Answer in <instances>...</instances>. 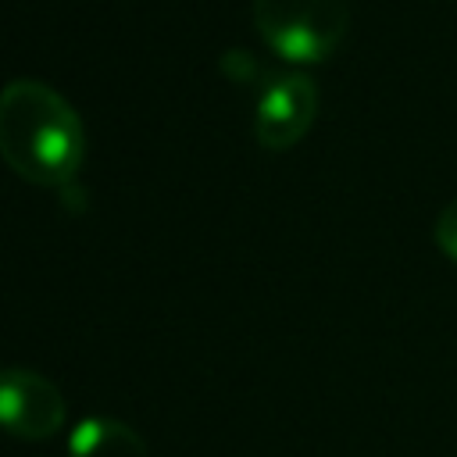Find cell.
I'll return each instance as SVG.
<instances>
[{
	"label": "cell",
	"mask_w": 457,
	"mask_h": 457,
	"mask_svg": "<svg viewBox=\"0 0 457 457\" xmlns=\"http://www.w3.org/2000/svg\"><path fill=\"white\" fill-rule=\"evenodd\" d=\"M218 64H221V71H225L228 79H236V82H253V79L261 75V64H257L253 54H246V50H225Z\"/></svg>",
	"instance_id": "7"
},
{
	"label": "cell",
	"mask_w": 457,
	"mask_h": 457,
	"mask_svg": "<svg viewBox=\"0 0 457 457\" xmlns=\"http://www.w3.org/2000/svg\"><path fill=\"white\" fill-rule=\"evenodd\" d=\"M0 157L18 179L61 193L86 161L82 118L54 86L14 79L0 89Z\"/></svg>",
	"instance_id": "1"
},
{
	"label": "cell",
	"mask_w": 457,
	"mask_h": 457,
	"mask_svg": "<svg viewBox=\"0 0 457 457\" xmlns=\"http://www.w3.org/2000/svg\"><path fill=\"white\" fill-rule=\"evenodd\" d=\"M68 457H150L143 436L118 418H86L71 428Z\"/></svg>",
	"instance_id": "5"
},
{
	"label": "cell",
	"mask_w": 457,
	"mask_h": 457,
	"mask_svg": "<svg viewBox=\"0 0 457 457\" xmlns=\"http://www.w3.org/2000/svg\"><path fill=\"white\" fill-rule=\"evenodd\" d=\"M436 243L450 261H457V196L436 218Z\"/></svg>",
	"instance_id": "6"
},
{
	"label": "cell",
	"mask_w": 457,
	"mask_h": 457,
	"mask_svg": "<svg viewBox=\"0 0 457 457\" xmlns=\"http://www.w3.org/2000/svg\"><path fill=\"white\" fill-rule=\"evenodd\" d=\"M68 403L61 389L32 368H0V428L25 443H46L61 432Z\"/></svg>",
	"instance_id": "3"
},
{
	"label": "cell",
	"mask_w": 457,
	"mask_h": 457,
	"mask_svg": "<svg viewBox=\"0 0 457 457\" xmlns=\"http://www.w3.org/2000/svg\"><path fill=\"white\" fill-rule=\"evenodd\" d=\"M318 114V86L303 71H282L271 75L268 86L257 96L253 114V136L268 150H289L303 139Z\"/></svg>",
	"instance_id": "4"
},
{
	"label": "cell",
	"mask_w": 457,
	"mask_h": 457,
	"mask_svg": "<svg viewBox=\"0 0 457 457\" xmlns=\"http://www.w3.org/2000/svg\"><path fill=\"white\" fill-rule=\"evenodd\" d=\"M261 39L293 64L325 61L350 29V0H253Z\"/></svg>",
	"instance_id": "2"
}]
</instances>
